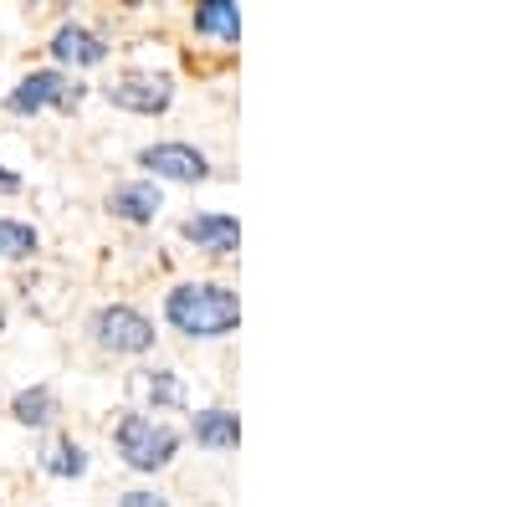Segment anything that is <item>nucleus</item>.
I'll return each instance as SVG.
<instances>
[{
  "label": "nucleus",
  "instance_id": "1",
  "mask_svg": "<svg viewBox=\"0 0 512 507\" xmlns=\"http://www.w3.org/2000/svg\"><path fill=\"white\" fill-rule=\"evenodd\" d=\"M164 318L185 338H226L241 323V303L221 282H180L164 298Z\"/></svg>",
  "mask_w": 512,
  "mask_h": 507
},
{
  "label": "nucleus",
  "instance_id": "2",
  "mask_svg": "<svg viewBox=\"0 0 512 507\" xmlns=\"http://www.w3.org/2000/svg\"><path fill=\"white\" fill-rule=\"evenodd\" d=\"M113 446H118V456H123L134 472H159V467H169V461H175L180 431L164 426V420H149V415H139V410H128V415H118V426H113Z\"/></svg>",
  "mask_w": 512,
  "mask_h": 507
},
{
  "label": "nucleus",
  "instance_id": "3",
  "mask_svg": "<svg viewBox=\"0 0 512 507\" xmlns=\"http://www.w3.org/2000/svg\"><path fill=\"white\" fill-rule=\"evenodd\" d=\"M82 98H88V88H82L72 72H62V67H36V72H26L16 88L6 93V113L36 118L41 108H77Z\"/></svg>",
  "mask_w": 512,
  "mask_h": 507
},
{
  "label": "nucleus",
  "instance_id": "4",
  "mask_svg": "<svg viewBox=\"0 0 512 507\" xmlns=\"http://www.w3.org/2000/svg\"><path fill=\"white\" fill-rule=\"evenodd\" d=\"M88 333H93V344L108 349V354H149L154 349V323L139 308H128V303L98 308L93 323H88Z\"/></svg>",
  "mask_w": 512,
  "mask_h": 507
},
{
  "label": "nucleus",
  "instance_id": "5",
  "mask_svg": "<svg viewBox=\"0 0 512 507\" xmlns=\"http://www.w3.org/2000/svg\"><path fill=\"white\" fill-rule=\"evenodd\" d=\"M103 98L113 108H123V113L154 118V113H164L169 103H175V77L169 72H123V77H113L103 88Z\"/></svg>",
  "mask_w": 512,
  "mask_h": 507
},
{
  "label": "nucleus",
  "instance_id": "6",
  "mask_svg": "<svg viewBox=\"0 0 512 507\" xmlns=\"http://www.w3.org/2000/svg\"><path fill=\"white\" fill-rule=\"evenodd\" d=\"M139 164L154 169V185H159V180H185V185H195V180L210 175V159H205L195 144H185V139H164V144L139 149Z\"/></svg>",
  "mask_w": 512,
  "mask_h": 507
},
{
  "label": "nucleus",
  "instance_id": "7",
  "mask_svg": "<svg viewBox=\"0 0 512 507\" xmlns=\"http://www.w3.org/2000/svg\"><path fill=\"white\" fill-rule=\"evenodd\" d=\"M180 236H185L195 251L231 257L236 241H241V226H236V216H226V210H200V216H190V221L180 226Z\"/></svg>",
  "mask_w": 512,
  "mask_h": 507
},
{
  "label": "nucleus",
  "instance_id": "8",
  "mask_svg": "<svg viewBox=\"0 0 512 507\" xmlns=\"http://www.w3.org/2000/svg\"><path fill=\"white\" fill-rule=\"evenodd\" d=\"M47 52H52L57 62H72V67H98V62L108 57V41H103L98 31H88L82 21H67V26L52 31Z\"/></svg>",
  "mask_w": 512,
  "mask_h": 507
},
{
  "label": "nucleus",
  "instance_id": "9",
  "mask_svg": "<svg viewBox=\"0 0 512 507\" xmlns=\"http://www.w3.org/2000/svg\"><path fill=\"white\" fill-rule=\"evenodd\" d=\"M108 210L118 221H128V226H149L159 210H164V190L154 185V180H128V185H113V195H108Z\"/></svg>",
  "mask_w": 512,
  "mask_h": 507
},
{
  "label": "nucleus",
  "instance_id": "10",
  "mask_svg": "<svg viewBox=\"0 0 512 507\" xmlns=\"http://www.w3.org/2000/svg\"><path fill=\"white\" fill-rule=\"evenodd\" d=\"M88 467H93V461H88V446H82V441H72V436H57L47 451H41V472H47V477H88Z\"/></svg>",
  "mask_w": 512,
  "mask_h": 507
},
{
  "label": "nucleus",
  "instance_id": "11",
  "mask_svg": "<svg viewBox=\"0 0 512 507\" xmlns=\"http://www.w3.org/2000/svg\"><path fill=\"white\" fill-rule=\"evenodd\" d=\"M195 441L200 446H210V451H231L236 441H241V420H236V410H200L195 415Z\"/></svg>",
  "mask_w": 512,
  "mask_h": 507
},
{
  "label": "nucleus",
  "instance_id": "12",
  "mask_svg": "<svg viewBox=\"0 0 512 507\" xmlns=\"http://www.w3.org/2000/svg\"><path fill=\"white\" fill-rule=\"evenodd\" d=\"M57 415V395H52V385H31V390H21L16 400H11V420L16 426H47V420Z\"/></svg>",
  "mask_w": 512,
  "mask_h": 507
},
{
  "label": "nucleus",
  "instance_id": "13",
  "mask_svg": "<svg viewBox=\"0 0 512 507\" xmlns=\"http://www.w3.org/2000/svg\"><path fill=\"white\" fill-rule=\"evenodd\" d=\"M195 31H200V36L236 41V36H241V11L231 6V0H205V6L195 11Z\"/></svg>",
  "mask_w": 512,
  "mask_h": 507
},
{
  "label": "nucleus",
  "instance_id": "14",
  "mask_svg": "<svg viewBox=\"0 0 512 507\" xmlns=\"http://www.w3.org/2000/svg\"><path fill=\"white\" fill-rule=\"evenodd\" d=\"M36 246H41V236L31 221L0 216V262H26V257H36Z\"/></svg>",
  "mask_w": 512,
  "mask_h": 507
},
{
  "label": "nucleus",
  "instance_id": "15",
  "mask_svg": "<svg viewBox=\"0 0 512 507\" xmlns=\"http://www.w3.org/2000/svg\"><path fill=\"white\" fill-rule=\"evenodd\" d=\"M139 390H144L154 405H185V385H180L175 369H149V374L139 379Z\"/></svg>",
  "mask_w": 512,
  "mask_h": 507
},
{
  "label": "nucleus",
  "instance_id": "16",
  "mask_svg": "<svg viewBox=\"0 0 512 507\" xmlns=\"http://www.w3.org/2000/svg\"><path fill=\"white\" fill-rule=\"evenodd\" d=\"M118 507H169V497L164 492H149V487H134V492L118 497Z\"/></svg>",
  "mask_w": 512,
  "mask_h": 507
},
{
  "label": "nucleus",
  "instance_id": "17",
  "mask_svg": "<svg viewBox=\"0 0 512 507\" xmlns=\"http://www.w3.org/2000/svg\"><path fill=\"white\" fill-rule=\"evenodd\" d=\"M0 195H21V175L11 164H0Z\"/></svg>",
  "mask_w": 512,
  "mask_h": 507
},
{
  "label": "nucleus",
  "instance_id": "18",
  "mask_svg": "<svg viewBox=\"0 0 512 507\" xmlns=\"http://www.w3.org/2000/svg\"><path fill=\"white\" fill-rule=\"evenodd\" d=\"M0 328H6V308H0Z\"/></svg>",
  "mask_w": 512,
  "mask_h": 507
}]
</instances>
